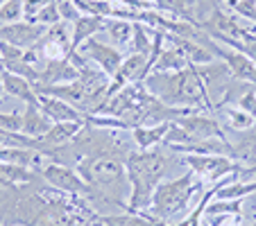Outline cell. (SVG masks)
Segmentation results:
<instances>
[{"label": "cell", "instance_id": "6da1fadb", "mask_svg": "<svg viewBox=\"0 0 256 226\" xmlns=\"http://www.w3.org/2000/svg\"><path fill=\"white\" fill-rule=\"evenodd\" d=\"M145 88L168 106H182V109H198V111H216L211 102L208 86L202 79V72L195 63L177 72H152L143 79Z\"/></svg>", "mask_w": 256, "mask_h": 226}, {"label": "cell", "instance_id": "7a4b0ae2", "mask_svg": "<svg viewBox=\"0 0 256 226\" xmlns=\"http://www.w3.org/2000/svg\"><path fill=\"white\" fill-rule=\"evenodd\" d=\"M170 152H161V149H136L127 156L125 168L127 179H130V208L127 213H136L143 215L150 208L152 195H154L156 186L166 179L170 170Z\"/></svg>", "mask_w": 256, "mask_h": 226}, {"label": "cell", "instance_id": "3957f363", "mask_svg": "<svg viewBox=\"0 0 256 226\" xmlns=\"http://www.w3.org/2000/svg\"><path fill=\"white\" fill-rule=\"evenodd\" d=\"M78 172L82 179L93 186L98 193L109 204H116L127 213V190H130V179H127L125 159L116 154H98V156H84L78 161Z\"/></svg>", "mask_w": 256, "mask_h": 226}, {"label": "cell", "instance_id": "277c9868", "mask_svg": "<svg viewBox=\"0 0 256 226\" xmlns=\"http://www.w3.org/2000/svg\"><path fill=\"white\" fill-rule=\"evenodd\" d=\"M204 190L202 181H195V172L188 170L182 177L172 179V181H161L156 186L154 195H152L150 208L143 213V215H150L154 220L168 222L174 215H179L182 211H186L193 199L195 193Z\"/></svg>", "mask_w": 256, "mask_h": 226}, {"label": "cell", "instance_id": "5b68a950", "mask_svg": "<svg viewBox=\"0 0 256 226\" xmlns=\"http://www.w3.org/2000/svg\"><path fill=\"white\" fill-rule=\"evenodd\" d=\"M41 179H44L48 186L57 188V190H64L68 195H78V197H84L88 204H109L102 193H98L93 186H88L82 179V174L78 170H72L70 165L57 163V161H50L44 170H41Z\"/></svg>", "mask_w": 256, "mask_h": 226}, {"label": "cell", "instance_id": "8992f818", "mask_svg": "<svg viewBox=\"0 0 256 226\" xmlns=\"http://www.w3.org/2000/svg\"><path fill=\"white\" fill-rule=\"evenodd\" d=\"M186 165L195 172V177H200L202 181H220V179L236 174L240 163L229 156H220V154H184L182 156Z\"/></svg>", "mask_w": 256, "mask_h": 226}, {"label": "cell", "instance_id": "52a82bcc", "mask_svg": "<svg viewBox=\"0 0 256 226\" xmlns=\"http://www.w3.org/2000/svg\"><path fill=\"white\" fill-rule=\"evenodd\" d=\"M200 43H202L206 50H211V52L216 54V59H222L224 66L232 70V75L236 79L247 82V84H254V86H256V63L252 61L247 54L227 48V45H218L206 32H204V36H202V41H200Z\"/></svg>", "mask_w": 256, "mask_h": 226}, {"label": "cell", "instance_id": "ba28073f", "mask_svg": "<svg viewBox=\"0 0 256 226\" xmlns=\"http://www.w3.org/2000/svg\"><path fill=\"white\" fill-rule=\"evenodd\" d=\"M174 122L188 134L190 143H202V140H213V138H227V136H224V125L218 120V118L206 116V111H193V113L179 118V120H174Z\"/></svg>", "mask_w": 256, "mask_h": 226}, {"label": "cell", "instance_id": "9c48e42d", "mask_svg": "<svg viewBox=\"0 0 256 226\" xmlns=\"http://www.w3.org/2000/svg\"><path fill=\"white\" fill-rule=\"evenodd\" d=\"M48 32L46 25L39 23H30V20H18V23L10 25H0V41L16 45L20 50H30L44 39V34Z\"/></svg>", "mask_w": 256, "mask_h": 226}, {"label": "cell", "instance_id": "30bf717a", "mask_svg": "<svg viewBox=\"0 0 256 226\" xmlns=\"http://www.w3.org/2000/svg\"><path fill=\"white\" fill-rule=\"evenodd\" d=\"M78 52L84 54L88 61H93L100 70H104L109 77H114V75L118 72V68H120V63L125 61V54H122L118 48L100 43V41H96V39H88Z\"/></svg>", "mask_w": 256, "mask_h": 226}, {"label": "cell", "instance_id": "8fae6325", "mask_svg": "<svg viewBox=\"0 0 256 226\" xmlns=\"http://www.w3.org/2000/svg\"><path fill=\"white\" fill-rule=\"evenodd\" d=\"M80 77V70L68 57L50 59L46 61V68L39 70V84L36 86H57V84H70ZM34 86V88H36Z\"/></svg>", "mask_w": 256, "mask_h": 226}, {"label": "cell", "instance_id": "7c38bea8", "mask_svg": "<svg viewBox=\"0 0 256 226\" xmlns=\"http://www.w3.org/2000/svg\"><path fill=\"white\" fill-rule=\"evenodd\" d=\"M39 106L52 122H84L86 113L52 95H39Z\"/></svg>", "mask_w": 256, "mask_h": 226}, {"label": "cell", "instance_id": "4fadbf2b", "mask_svg": "<svg viewBox=\"0 0 256 226\" xmlns=\"http://www.w3.org/2000/svg\"><path fill=\"white\" fill-rule=\"evenodd\" d=\"M106 27V18L104 16H88L82 14L75 23H72V32H70V52H78L88 39H93V34L104 32Z\"/></svg>", "mask_w": 256, "mask_h": 226}, {"label": "cell", "instance_id": "5bb4252c", "mask_svg": "<svg viewBox=\"0 0 256 226\" xmlns=\"http://www.w3.org/2000/svg\"><path fill=\"white\" fill-rule=\"evenodd\" d=\"M82 129H84V122H54L48 134L41 138L44 152L50 156V152H52L54 147H64V145L72 143Z\"/></svg>", "mask_w": 256, "mask_h": 226}, {"label": "cell", "instance_id": "9a60e30c", "mask_svg": "<svg viewBox=\"0 0 256 226\" xmlns=\"http://www.w3.org/2000/svg\"><path fill=\"white\" fill-rule=\"evenodd\" d=\"M0 79H2V86H5V95L16 97V100L25 102V104H39V93H36L34 84L28 82L25 77L5 70L0 75Z\"/></svg>", "mask_w": 256, "mask_h": 226}, {"label": "cell", "instance_id": "2e32d148", "mask_svg": "<svg viewBox=\"0 0 256 226\" xmlns=\"http://www.w3.org/2000/svg\"><path fill=\"white\" fill-rule=\"evenodd\" d=\"M52 125L54 122L41 111L39 104H25V109H23V131H20V134L41 140L50 131Z\"/></svg>", "mask_w": 256, "mask_h": 226}, {"label": "cell", "instance_id": "e0dca14e", "mask_svg": "<svg viewBox=\"0 0 256 226\" xmlns=\"http://www.w3.org/2000/svg\"><path fill=\"white\" fill-rule=\"evenodd\" d=\"M188 66H190V59L186 57L184 50L179 48V45L170 43L168 48L164 45L159 59H156L154 66H152V72H177V70H184V68H188Z\"/></svg>", "mask_w": 256, "mask_h": 226}, {"label": "cell", "instance_id": "ac0fdd59", "mask_svg": "<svg viewBox=\"0 0 256 226\" xmlns=\"http://www.w3.org/2000/svg\"><path fill=\"white\" fill-rule=\"evenodd\" d=\"M39 181V172L14 163H0V190L14 186H28V183Z\"/></svg>", "mask_w": 256, "mask_h": 226}, {"label": "cell", "instance_id": "d6986e66", "mask_svg": "<svg viewBox=\"0 0 256 226\" xmlns=\"http://www.w3.org/2000/svg\"><path fill=\"white\" fill-rule=\"evenodd\" d=\"M168 129L170 122H161V125L154 127H136V129H132V138H134L136 147L145 152V149H154L159 145H164Z\"/></svg>", "mask_w": 256, "mask_h": 226}, {"label": "cell", "instance_id": "ffe728a7", "mask_svg": "<svg viewBox=\"0 0 256 226\" xmlns=\"http://www.w3.org/2000/svg\"><path fill=\"white\" fill-rule=\"evenodd\" d=\"M216 109L222 113L224 129H229V131H247L256 125V118L252 113H247V111L238 109L236 104H220Z\"/></svg>", "mask_w": 256, "mask_h": 226}, {"label": "cell", "instance_id": "44dd1931", "mask_svg": "<svg viewBox=\"0 0 256 226\" xmlns=\"http://www.w3.org/2000/svg\"><path fill=\"white\" fill-rule=\"evenodd\" d=\"M104 32L112 36L114 48H132V34H134V23L120 18H106Z\"/></svg>", "mask_w": 256, "mask_h": 226}, {"label": "cell", "instance_id": "7402d4cb", "mask_svg": "<svg viewBox=\"0 0 256 226\" xmlns=\"http://www.w3.org/2000/svg\"><path fill=\"white\" fill-rule=\"evenodd\" d=\"M152 45H154V29L145 27L143 23H134V34H132V52L150 57Z\"/></svg>", "mask_w": 256, "mask_h": 226}, {"label": "cell", "instance_id": "603a6c76", "mask_svg": "<svg viewBox=\"0 0 256 226\" xmlns=\"http://www.w3.org/2000/svg\"><path fill=\"white\" fill-rule=\"evenodd\" d=\"M204 215H234L240 217L242 215V199H216L213 197L208 202Z\"/></svg>", "mask_w": 256, "mask_h": 226}, {"label": "cell", "instance_id": "cb8c5ba5", "mask_svg": "<svg viewBox=\"0 0 256 226\" xmlns=\"http://www.w3.org/2000/svg\"><path fill=\"white\" fill-rule=\"evenodd\" d=\"M25 9H23V0H5L0 5V25H10L23 20Z\"/></svg>", "mask_w": 256, "mask_h": 226}, {"label": "cell", "instance_id": "d4e9b609", "mask_svg": "<svg viewBox=\"0 0 256 226\" xmlns=\"http://www.w3.org/2000/svg\"><path fill=\"white\" fill-rule=\"evenodd\" d=\"M0 129L20 134L23 131V111H10V113H0Z\"/></svg>", "mask_w": 256, "mask_h": 226}, {"label": "cell", "instance_id": "484cf974", "mask_svg": "<svg viewBox=\"0 0 256 226\" xmlns=\"http://www.w3.org/2000/svg\"><path fill=\"white\" fill-rule=\"evenodd\" d=\"M59 20H62V16H59L57 0H54V2H50V5H46L44 9L39 11V16H36V20H34V23L46 25V27H52V25H57Z\"/></svg>", "mask_w": 256, "mask_h": 226}, {"label": "cell", "instance_id": "4316f807", "mask_svg": "<svg viewBox=\"0 0 256 226\" xmlns=\"http://www.w3.org/2000/svg\"><path fill=\"white\" fill-rule=\"evenodd\" d=\"M57 9H59L62 20H66V23H75V20L82 16V11L75 7L72 0H57Z\"/></svg>", "mask_w": 256, "mask_h": 226}, {"label": "cell", "instance_id": "83f0119b", "mask_svg": "<svg viewBox=\"0 0 256 226\" xmlns=\"http://www.w3.org/2000/svg\"><path fill=\"white\" fill-rule=\"evenodd\" d=\"M50 2H54V0H23V9H25L23 20L34 23V20H36V16H39V11L44 9L46 5H50Z\"/></svg>", "mask_w": 256, "mask_h": 226}, {"label": "cell", "instance_id": "f1b7e54d", "mask_svg": "<svg viewBox=\"0 0 256 226\" xmlns=\"http://www.w3.org/2000/svg\"><path fill=\"white\" fill-rule=\"evenodd\" d=\"M25 50L16 48V45L7 43V41H0V57H2V61H16V59H23Z\"/></svg>", "mask_w": 256, "mask_h": 226}, {"label": "cell", "instance_id": "f546056e", "mask_svg": "<svg viewBox=\"0 0 256 226\" xmlns=\"http://www.w3.org/2000/svg\"><path fill=\"white\" fill-rule=\"evenodd\" d=\"M5 95V86H2V79H0V97Z\"/></svg>", "mask_w": 256, "mask_h": 226}, {"label": "cell", "instance_id": "4dcf8cb0", "mask_svg": "<svg viewBox=\"0 0 256 226\" xmlns=\"http://www.w3.org/2000/svg\"><path fill=\"white\" fill-rule=\"evenodd\" d=\"M2 226H20V224H14V222H7V224H2Z\"/></svg>", "mask_w": 256, "mask_h": 226}, {"label": "cell", "instance_id": "1f68e13d", "mask_svg": "<svg viewBox=\"0 0 256 226\" xmlns=\"http://www.w3.org/2000/svg\"><path fill=\"white\" fill-rule=\"evenodd\" d=\"M252 220H256V211H254V213H252Z\"/></svg>", "mask_w": 256, "mask_h": 226}, {"label": "cell", "instance_id": "d6a6232c", "mask_svg": "<svg viewBox=\"0 0 256 226\" xmlns=\"http://www.w3.org/2000/svg\"><path fill=\"white\" fill-rule=\"evenodd\" d=\"M250 226H256V220H254V222H252V224H250Z\"/></svg>", "mask_w": 256, "mask_h": 226}, {"label": "cell", "instance_id": "836d02e7", "mask_svg": "<svg viewBox=\"0 0 256 226\" xmlns=\"http://www.w3.org/2000/svg\"><path fill=\"white\" fill-rule=\"evenodd\" d=\"M254 9H256V0H254ZM254 20H256V16H254Z\"/></svg>", "mask_w": 256, "mask_h": 226}]
</instances>
